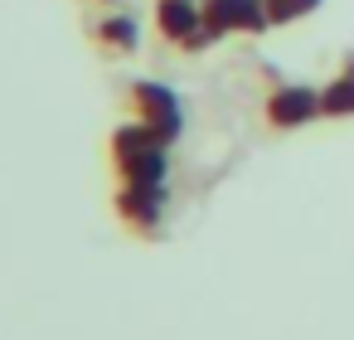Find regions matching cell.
I'll use <instances>...</instances> for the list:
<instances>
[{
  "mask_svg": "<svg viewBox=\"0 0 354 340\" xmlns=\"http://www.w3.org/2000/svg\"><path fill=\"white\" fill-rule=\"evenodd\" d=\"M127 102H131V117H141L165 146H175V141L185 136V102H180V93H175L170 83H160V78H136V83L127 88Z\"/></svg>",
  "mask_w": 354,
  "mask_h": 340,
  "instance_id": "cell-1",
  "label": "cell"
},
{
  "mask_svg": "<svg viewBox=\"0 0 354 340\" xmlns=\"http://www.w3.org/2000/svg\"><path fill=\"white\" fill-rule=\"evenodd\" d=\"M112 209L136 238H156L165 214H170V185H131V180H122V190L112 195Z\"/></svg>",
  "mask_w": 354,
  "mask_h": 340,
  "instance_id": "cell-2",
  "label": "cell"
},
{
  "mask_svg": "<svg viewBox=\"0 0 354 340\" xmlns=\"http://www.w3.org/2000/svg\"><path fill=\"white\" fill-rule=\"evenodd\" d=\"M156 35L165 44H180L185 54H199L214 44V30L204 25V6L199 0H156Z\"/></svg>",
  "mask_w": 354,
  "mask_h": 340,
  "instance_id": "cell-3",
  "label": "cell"
},
{
  "mask_svg": "<svg viewBox=\"0 0 354 340\" xmlns=\"http://www.w3.org/2000/svg\"><path fill=\"white\" fill-rule=\"evenodd\" d=\"M262 117H267L272 132H301L315 117H325L320 112V88H310V83H277L267 93V102H262Z\"/></svg>",
  "mask_w": 354,
  "mask_h": 340,
  "instance_id": "cell-4",
  "label": "cell"
},
{
  "mask_svg": "<svg viewBox=\"0 0 354 340\" xmlns=\"http://www.w3.org/2000/svg\"><path fill=\"white\" fill-rule=\"evenodd\" d=\"M199 6H204V25L214 30V39H228V35H262V30H272L262 0H199Z\"/></svg>",
  "mask_w": 354,
  "mask_h": 340,
  "instance_id": "cell-5",
  "label": "cell"
},
{
  "mask_svg": "<svg viewBox=\"0 0 354 340\" xmlns=\"http://www.w3.org/2000/svg\"><path fill=\"white\" fill-rule=\"evenodd\" d=\"M93 44L112 59H131L141 49V20L131 10H107L97 25H93Z\"/></svg>",
  "mask_w": 354,
  "mask_h": 340,
  "instance_id": "cell-6",
  "label": "cell"
},
{
  "mask_svg": "<svg viewBox=\"0 0 354 340\" xmlns=\"http://www.w3.org/2000/svg\"><path fill=\"white\" fill-rule=\"evenodd\" d=\"M112 170L131 185H170V146H146V151H131L122 161H112Z\"/></svg>",
  "mask_w": 354,
  "mask_h": 340,
  "instance_id": "cell-7",
  "label": "cell"
},
{
  "mask_svg": "<svg viewBox=\"0 0 354 340\" xmlns=\"http://www.w3.org/2000/svg\"><path fill=\"white\" fill-rule=\"evenodd\" d=\"M320 112L335 117V122H339V117H354V54H349L344 69L320 88Z\"/></svg>",
  "mask_w": 354,
  "mask_h": 340,
  "instance_id": "cell-8",
  "label": "cell"
},
{
  "mask_svg": "<svg viewBox=\"0 0 354 340\" xmlns=\"http://www.w3.org/2000/svg\"><path fill=\"white\" fill-rule=\"evenodd\" d=\"M262 6H267L272 30H281V25H296V20L315 15V10H320V0H262Z\"/></svg>",
  "mask_w": 354,
  "mask_h": 340,
  "instance_id": "cell-9",
  "label": "cell"
},
{
  "mask_svg": "<svg viewBox=\"0 0 354 340\" xmlns=\"http://www.w3.org/2000/svg\"><path fill=\"white\" fill-rule=\"evenodd\" d=\"M97 6H117V0H97Z\"/></svg>",
  "mask_w": 354,
  "mask_h": 340,
  "instance_id": "cell-10",
  "label": "cell"
}]
</instances>
